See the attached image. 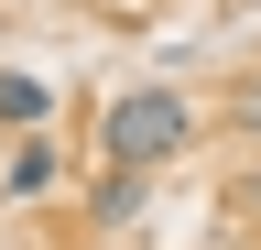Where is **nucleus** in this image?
<instances>
[{"instance_id": "1", "label": "nucleus", "mask_w": 261, "mask_h": 250, "mask_svg": "<svg viewBox=\"0 0 261 250\" xmlns=\"http://www.w3.org/2000/svg\"><path fill=\"white\" fill-rule=\"evenodd\" d=\"M185 142H196V109L174 87H130V98H109V120H98V152L130 163V174H163Z\"/></svg>"}, {"instance_id": "2", "label": "nucleus", "mask_w": 261, "mask_h": 250, "mask_svg": "<svg viewBox=\"0 0 261 250\" xmlns=\"http://www.w3.org/2000/svg\"><path fill=\"white\" fill-rule=\"evenodd\" d=\"M142 196H152V174L109 163V174H98V196H87V217H98V229H130V217H142Z\"/></svg>"}, {"instance_id": "3", "label": "nucleus", "mask_w": 261, "mask_h": 250, "mask_svg": "<svg viewBox=\"0 0 261 250\" xmlns=\"http://www.w3.org/2000/svg\"><path fill=\"white\" fill-rule=\"evenodd\" d=\"M0 120H11V131H44V120H55V87L44 76H0Z\"/></svg>"}, {"instance_id": "4", "label": "nucleus", "mask_w": 261, "mask_h": 250, "mask_svg": "<svg viewBox=\"0 0 261 250\" xmlns=\"http://www.w3.org/2000/svg\"><path fill=\"white\" fill-rule=\"evenodd\" d=\"M44 185H55V142H22L11 152V196H44Z\"/></svg>"}, {"instance_id": "5", "label": "nucleus", "mask_w": 261, "mask_h": 250, "mask_svg": "<svg viewBox=\"0 0 261 250\" xmlns=\"http://www.w3.org/2000/svg\"><path fill=\"white\" fill-rule=\"evenodd\" d=\"M228 142H261V66L228 87Z\"/></svg>"}, {"instance_id": "6", "label": "nucleus", "mask_w": 261, "mask_h": 250, "mask_svg": "<svg viewBox=\"0 0 261 250\" xmlns=\"http://www.w3.org/2000/svg\"><path fill=\"white\" fill-rule=\"evenodd\" d=\"M228 229H250V239H261V163H250V174H228Z\"/></svg>"}]
</instances>
